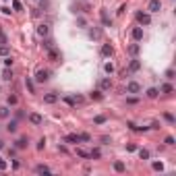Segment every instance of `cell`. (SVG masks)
<instances>
[{
    "label": "cell",
    "instance_id": "39",
    "mask_svg": "<svg viewBox=\"0 0 176 176\" xmlns=\"http://www.w3.org/2000/svg\"><path fill=\"white\" fill-rule=\"evenodd\" d=\"M43 147H46V139H39V143H37V149H39V151H41V149H43Z\"/></svg>",
    "mask_w": 176,
    "mask_h": 176
},
{
    "label": "cell",
    "instance_id": "28",
    "mask_svg": "<svg viewBox=\"0 0 176 176\" xmlns=\"http://www.w3.org/2000/svg\"><path fill=\"white\" fill-rule=\"evenodd\" d=\"M114 170H116V172H124V170H126V166H124L122 162H114Z\"/></svg>",
    "mask_w": 176,
    "mask_h": 176
},
{
    "label": "cell",
    "instance_id": "11",
    "mask_svg": "<svg viewBox=\"0 0 176 176\" xmlns=\"http://www.w3.org/2000/svg\"><path fill=\"white\" fill-rule=\"evenodd\" d=\"M27 145H29V139H27V137H19V139H17V143H15V147H17V149H25Z\"/></svg>",
    "mask_w": 176,
    "mask_h": 176
},
{
    "label": "cell",
    "instance_id": "3",
    "mask_svg": "<svg viewBox=\"0 0 176 176\" xmlns=\"http://www.w3.org/2000/svg\"><path fill=\"white\" fill-rule=\"evenodd\" d=\"M141 91V85L137 81H128L126 83V93H139Z\"/></svg>",
    "mask_w": 176,
    "mask_h": 176
},
{
    "label": "cell",
    "instance_id": "36",
    "mask_svg": "<svg viewBox=\"0 0 176 176\" xmlns=\"http://www.w3.org/2000/svg\"><path fill=\"white\" fill-rule=\"evenodd\" d=\"M6 43H8V39H6V35H4L2 31H0V46H6Z\"/></svg>",
    "mask_w": 176,
    "mask_h": 176
},
{
    "label": "cell",
    "instance_id": "42",
    "mask_svg": "<svg viewBox=\"0 0 176 176\" xmlns=\"http://www.w3.org/2000/svg\"><path fill=\"white\" fill-rule=\"evenodd\" d=\"M43 48L50 50V48H52V41H50V39H43Z\"/></svg>",
    "mask_w": 176,
    "mask_h": 176
},
{
    "label": "cell",
    "instance_id": "9",
    "mask_svg": "<svg viewBox=\"0 0 176 176\" xmlns=\"http://www.w3.org/2000/svg\"><path fill=\"white\" fill-rule=\"evenodd\" d=\"M58 102V93H46V95H43V104H56Z\"/></svg>",
    "mask_w": 176,
    "mask_h": 176
},
{
    "label": "cell",
    "instance_id": "6",
    "mask_svg": "<svg viewBox=\"0 0 176 176\" xmlns=\"http://www.w3.org/2000/svg\"><path fill=\"white\" fill-rule=\"evenodd\" d=\"M137 21H139L141 25H149L151 23V17L147 13H137Z\"/></svg>",
    "mask_w": 176,
    "mask_h": 176
},
{
    "label": "cell",
    "instance_id": "30",
    "mask_svg": "<svg viewBox=\"0 0 176 176\" xmlns=\"http://www.w3.org/2000/svg\"><path fill=\"white\" fill-rule=\"evenodd\" d=\"M77 156H79V158H83V160H87V158H89V153H87L85 149H81V147H79V149H77Z\"/></svg>",
    "mask_w": 176,
    "mask_h": 176
},
{
    "label": "cell",
    "instance_id": "44",
    "mask_svg": "<svg viewBox=\"0 0 176 176\" xmlns=\"http://www.w3.org/2000/svg\"><path fill=\"white\" fill-rule=\"evenodd\" d=\"M164 118H166L170 124H174V116H172V114H164Z\"/></svg>",
    "mask_w": 176,
    "mask_h": 176
},
{
    "label": "cell",
    "instance_id": "43",
    "mask_svg": "<svg viewBox=\"0 0 176 176\" xmlns=\"http://www.w3.org/2000/svg\"><path fill=\"white\" fill-rule=\"evenodd\" d=\"M166 79H174V71H172V69L166 71Z\"/></svg>",
    "mask_w": 176,
    "mask_h": 176
},
{
    "label": "cell",
    "instance_id": "7",
    "mask_svg": "<svg viewBox=\"0 0 176 176\" xmlns=\"http://www.w3.org/2000/svg\"><path fill=\"white\" fill-rule=\"evenodd\" d=\"M108 89H112V81H110L108 77H104L100 81V91H108Z\"/></svg>",
    "mask_w": 176,
    "mask_h": 176
},
{
    "label": "cell",
    "instance_id": "24",
    "mask_svg": "<svg viewBox=\"0 0 176 176\" xmlns=\"http://www.w3.org/2000/svg\"><path fill=\"white\" fill-rule=\"evenodd\" d=\"M0 56H2V58L11 56V48H8V46H0Z\"/></svg>",
    "mask_w": 176,
    "mask_h": 176
},
{
    "label": "cell",
    "instance_id": "4",
    "mask_svg": "<svg viewBox=\"0 0 176 176\" xmlns=\"http://www.w3.org/2000/svg\"><path fill=\"white\" fill-rule=\"evenodd\" d=\"M100 19H102V25H104V27H110V25H112V19L108 17V11H106V8L100 11Z\"/></svg>",
    "mask_w": 176,
    "mask_h": 176
},
{
    "label": "cell",
    "instance_id": "16",
    "mask_svg": "<svg viewBox=\"0 0 176 176\" xmlns=\"http://www.w3.org/2000/svg\"><path fill=\"white\" fill-rule=\"evenodd\" d=\"M64 141H67V143H81V139H79V135H77V133L67 135V137H64Z\"/></svg>",
    "mask_w": 176,
    "mask_h": 176
},
{
    "label": "cell",
    "instance_id": "20",
    "mask_svg": "<svg viewBox=\"0 0 176 176\" xmlns=\"http://www.w3.org/2000/svg\"><path fill=\"white\" fill-rule=\"evenodd\" d=\"M158 95H160V91L156 89V87H149V89H147V97H149V100H156Z\"/></svg>",
    "mask_w": 176,
    "mask_h": 176
},
{
    "label": "cell",
    "instance_id": "8",
    "mask_svg": "<svg viewBox=\"0 0 176 176\" xmlns=\"http://www.w3.org/2000/svg\"><path fill=\"white\" fill-rule=\"evenodd\" d=\"M29 122H31V124H35V126H39V124L43 122V118H41L37 112H31V114H29Z\"/></svg>",
    "mask_w": 176,
    "mask_h": 176
},
{
    "label": "cell",
    "instance_id": "40",
    "mask_svg": "<svg viewBox=\"0 0 176 176\" xmlns=\"http://www.w3.org/2000/svg\"><path fill=\"white\" fill-rule=\"evenodd\" d=\"M126 151H137V145H135V143H128V145H126Z\"/></svg>",
    "mask_w": 176,
    "mask_h": 176
},
{
    "label": "cell",
    "instance_id": "48",
    "mask_svg": "<svg viewBox=\"0 0 176 176\" xmlns=\"http://www.w3.org/2000/svg\"><path fill=\"white\" fill-rule=\"evenodd\" d=\"M2 147H4V141H0V149H2Z\"/></svg>",
    "mask_w": 176,
    "mask_h": 176
},
{
    "label": "cell",
    "instance_id": "22",
    "mask_svg": "<svg viewBox=\"0 0 176 176\" xmlns=\"http://www.w3.org/2000/svg\"><path fill=\"white\" fill-rule=\"evenodd\" d=\"M89 97H91V100H95V102H100L104 95H102V91H100V89H95V91H91V93H89Z\"/></svg>",
    "mask_w": 176,
    "mask_h": 176
},
{
    "label": "cell",
    "instance_id": "33",
    "mask_svg": "<svg viewBox=\"0 0 176 176\" xmlns=\"http://www.w3.org/2000/svg\"><path fill=\"white\" fill-rule=\"evenodd\" d=\"M93 122H95V124H104V122H106V116H102V114H100V116H95V118H93Z\"/></svg>",
    "mask_w": 176,
    "mask_h": 176
},
{
    "label": "cell",
    "instance_id": "17",
    "mask_svg": "<svg viewBox=\"0 0 176 176\" xmlns=\"http://www.w3.org/2000/svg\"><path fill=\"white\" fill-rule=\"evenodd\" d=\"M0 77H2V81H11V79H13V71H11V67H6Z\"/></svg>",
    "mask_w": 176,
    "mask_h": 176
},
{
    "label": "cell",
    "instance_id": "29",
    "mask_svg": "<svg viewBox=\"0 0 176 176\" xmlns=\"http://www.w3.org/2000/svg\"><path fill=\"white\" fill-rule=\"evenodd\" d=\"M151 168L156 170V172H162V170H164V164H162V162H153V164H151Z\"/></svg>",
    "mask_w": 176,
    "mask_h": 176
},
{
    "label": "cell",
    "instance_id": "5",
    "mask_svg": "<svg viewBox=\"0 0 176 176\" xmlns=\"http://www.w3.org/2000/svg\"><path fill=\"white\" fill-rule=\"evenodd\" d=\"M162 11V0H149V13H160Z\"/></svg>",
    "mask_w": 176,
    "mask_h": 176
},
{
    "label": "cell",
    "instance_id": "12",
    "mask_svg": "<svg viewBox=\"0 0 176 176\" xmlns=\"http://www.w3.org/2000/svg\"><path fill=\"white\" fill-rule=\"evenodd\" d=\"M130 35H133L135 41H141V39H143V29H141V27H135L133 31H130Z\"/></svg>",
    "mask_w": 176,
    "mask_h": 176
},
{
    "label": "cell",
    "instance_id": "10",
    "mask_svg": "<svg viewBox=\"0 0 176 176\" xmlns=\"http://www.w3.org/2000/svg\"><path fill=\"white\" fill-rule=\"evenodd\" d=\"M112 54H114V48L110 46V43H104V46H102V56H106V58H110V56H112Z\"/></svg>",
    "mask_w": 176,
    "mask_h": 176
},
{
    "label": "cell",
    "instance_id": "32",
    "mask_svg": "<svg viewBox=\"0 0 176 176\" xmlns=\"http://www.w3.org/2000/svg\"><path fill=\"white\" fill-rule=\"evenodd\" d=\"M139 158H141V160H149V151H147V149H141V151H139Z\"/></svg>",
    "mask_w": 176,
    "mask_h": 176
},
{
    "label": "cell",
    "instance_id": "18",
    "mask_svg": "<svg viewBox=\"0 0 176 176\" xmlns=\"http://www.w3.org/2000/svg\"><path fill=\"white\" fill-rule=\"evenodd\" d=\"M37 33H39L41 37H46V35L50 33V27H48L46 23H43V25H39V27H37Z\"/></svg>",
    "mask_w": 176,
    "mask_h": 176
},
{
    "label": "cell",
    "instance_id": "25",
    "mask_svg": "<svg viewBox=\"0 0 176 176\" xmlns=\"http://www.w3.org/2000/svg\"><path fill=\"white\" fill-rule=\"evenodd\" d=\"M8 114H11V110L6 106H0V118H8Z\"/></svg>",
    "mask_w": 176,
    "mask_h": 176
},
{
    "label": "cell",
    "instance_id": "41",
    "mask_svg": "<svg viewBox=\"0 0 176 176\" xmlns=\"http://www.w3.org/2000/svg\"><path fill=\"white\" fill-rule=\"evenodd\" d=\"M13 8L15 11H21V2H19V0H13Z\"/></svg>",
    "mask_w": 176,
    "mask_h": 176
},
{
    "label": "cell",
    "instance_id": "13",
    "mask_svg": "<svg viewBox=\"0 0 176 176\" xmlns=\"http://www.w3.org/2000/svg\"><path fill=\"white\" fill-rule=\"evenodd\" d=\"M46 52H48V58H50L52 62H58V60H60V54H58L54 48H50V50H46Z\"/></svg>",
    "mask_w": 176,
    "mask_h": 176
},
{
    "label": "cell",
    "instance_id": "1",
    "mask_svg": "<svg viewBox=\"0 0 176 176\" xmlns=\"http://www.w3.org/2000/svg\"><path fill=\"white\" fill-rule=\"evenodd\" d=\"M50 79V71H46V69H39L37 73H35V81L37 83H46Z\"/></svg>",
    "mask_w": 176,
    "mask_h": 176
},
{
    "label": "cell",
    "instance_id": "21",
    "mask_svg": "<svg viewBox=\"0 0 176 176\" xmlns=\"http://www.w3.org/2000/svg\"><path fill=\"white\" fill-rule=\"evenodd\" d=\"M17 128H19V124H17V120H11V122L6 124V130H8V133H17Z\"/></svg>",
    "mask_w": 176,
    "mask_h": 176
},
{
    "label": "cell",
    "instance_id": "15",
    "mask_svg": "<svg viewBox=\"0 0 176 176\" xmlns=\"http://www.w3.org/2000/svg\"><path fill=\"white\" fill-rule=\"evenodd\" d=\"M141 52V46H139V43H130V46H128V54L130 56H137Z\"/></svg>",
    "mask_w": 176,
    "mask_h": 176
},
{
    "label": "cell",
    "instance_id": "49",
    "mask_svg": "<svg viewBox=\"0 0 176 176\" xmlns=\"http://www.w3.org/2000/svg\"><path fill=\"white\" fill-rule=\"evenodd\" d=\"M0 31H2V29H0Z\"/></svg>",
    "mask_w": 176,
    "mask_h": 176
},
{
    "label": "cell",
    "instance_id": "14",
    "mask_svg": "<svg viewBox=\"0 0 176 176\" xmlns=\"http://www.w3.org/2000/svg\"><path fill=\"white\" fill-rule=\"evenodd\" d=\"M35 172H37V174H50L52 170H50L46 164H37V166H35Z\"/></svg>",
    "mask_w": 176,
    "mask_h": 176
},
{
    "label": "cell",
    "instance_id": "31",
    "mask_svg": "<svg viewBox=\"0 0 176 176\" xmlns=\"http://www.w3.org/2000/svg\"><path fill=\"white\" fill-rule=\"evenodd\" d=\"M25 87H27V89H29L31 93L35 91V87H33V81H31V79H25Z\"/></svg>",
    "mask_w": 176,
    "mask_h": 176
},
{
    "label": "cell",
    "instance_id": "19",
    "mask_svg": "<svg viewBox=\"0 0 176 176\" xmlns=\"http://www.w3.org/2000/svg\"><path fill=\"white\" fill-rule=\"evenodd\" d=\"M139 69H141V62H139V60H130L128 71H130V73H135V71H139Z\"/></svg>",
    "mask_w": 176,
    "mask_h": 176
},
{
    "label": "cell",
    "instance_id": "35",
    "mask_svg": "<svg viewBox=\"0 0 176 176\" xmlns=\"http://www.w3.org/2000/svg\"><path fill=\"white\" fill-rule=\"evenodd\" d=\"M162 91H164V93H172L174 89H172V85H168V83H166V85H162Z\"/></svg>",
    "mask_w": 176,
    "mask_h": 176
},
{
    "label": "cell",
    "instance_id": "34",
    "mask_svg": "<svg viewBox=\"0 0 176 176\" xmlns=\"http://www.w3.org/2000/svg\"><path fill=\"white\" fill-rule=\"evenodd\" d=\"M77 25H79V27H85V25H87L85 17H77Z\"/></svg>",
    "mask_w": 176,
    "mask_h": 176
},
{
    "label": "cell",
    "instance_id": "23",
    "mask_svg": "<svg viewBox=\"0 0 176 176\" xmlns=\"http://www.w3.org/2000/svg\"><path fill=\"white\" fill-rule=\"evenodd\" d=\"M6 104H8V106H17V104H19V97H17V95H13V93H11V95H8V97H6Z\"/></svg>",
    "mask_w": 176,
    "mask_h": 176
},
{
    "label": "cell",
    "instance_id": "37",
    "mask_svg": "<svg viewBox=\"0 0 176 176\" xmlns=\"http://www.w3.org/2000/svg\"><path fill=\"white\" fill-rule=\"evenodd\" d=\"M64 102H67L69 106H77V102H75V97H71V95H67V97H64Z\"/></svg>",
    "mask_w": 176,
    "mask_h": 176
},
{
    "label": "cell",
    "instance_id": "27",
    "mask_svg": "<svg viewBox=\"0 0 176 176\" xmlns=\"http://www.w3.org/2000/svg\"><path fill=\"white\" fill-rule=\"evenodd\" d=\"M104 71H106L108 75H112V73H114V64H112V62H106V64H104Z\"/></svg>",
    "mask_w": 176,
    "mask_h": 176
},
{
    "label": "cell",
    "instance_id": "47",
    "mask_svg": "<svg viewBox=\"0 0 176 176\" xmlns=\"http://www.w3.org/2000/svg\"><path fill=\"white\" fill-rule=\"evenodd\" d=\"M0 170H6V162H4L2 158H0Z\"/></svg>",
    "mask_w": 176,
    "mask_h": 176
},
{
    "label": "cell",
    "instance_id": "45",
    "mask_svg": "<svg viewBox=\"0 0 176 176\" xmlns=\"http://www.w3.org/2000/svg\"><path fill=\"white\" fill-rule=\"evenodd\" d=\"M164 143H166V145H170V147H172V145H174V137H166V141H164Z\"/></svg>",
    "mask_w": 176,
    "mask_h": 176
},
{
    "label": "cell",
    "instance_id": "26",
    "mask_svg": "<svg viewBox=\"0 0 176 176\" xmlns=\"http://www.w3.org/2000/svg\"><path fill=\"white\" fill-rule=\"evenodd\" d=\"M89 158H91V160H100V158H102V151H100V149H91Z\"/></svg>",
    "mask_w": 176,
    "mask_h": 176
},
{
    "label": "cell",
    "instance_id": "38",
    "mask_svg": "<svg viewBox=\"0 0 176 176\" xmlns=\"http://www.w3.org/2000/svg\"><path fill=\"white\" fill-rule=\"evenodd\" d=\"M79 139H81V141H85V143H87V141H91V137L87 135V133H81V135H79Z\"/></svg>",
    "mask_w": 176,
    "mask_h": 176
},
{
    "label": "cell",
    "instance_id": "2",
    "mask_svg": "<svg viewBox=\"0 0 176 176\" xmlns=\"http://www.w3.org/2000/svg\"><path fill=\"white\" fill-rule=\"evenodd\" d=\"M89 37L91 39H102L104 37V29L102 27H89Z\"/></svg>",
    "mask_w": 176,
    "mask_h": 176
},
{
    "label": "cell",
    "instance_id": "46",
    "mask_svg": "<svg viewBox=\"0 0 176 176\" xmlns=\"http://www.w3.org/2000/svg\"><path fill=\"white\" fill-rule=\"evenodd\" d=\"M4 64H6V67H13V58L6 56V58H4Z\"/></svg>",
    "mask_w": 176,
    "mask_h": 176
}]
</instances>
